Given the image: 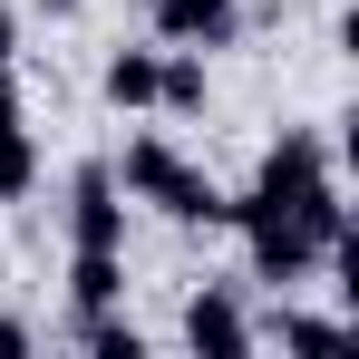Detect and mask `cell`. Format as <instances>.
<instances>
[{
    "instance_id": "cell-1",
    "label": "cell",
    "mask_w": 359,
    "mask_h": 359,
    "mask_svg": "<svg viewBox=\"0 0 359 359\" xmlns=\"http://www.w3.org/2000/svg\"><path fill=\"white\" fill-rule=\"evenodd\" d=\"M233 233L243 252H252V282H272V292H301L320 262H330V243H320V224L301 214V204H282V194H233Z\"/></svg>"
},
{
    "instance_id": "cell-2",
    "label": "cell",
    "mask_w": 359,
    "mask_h": 359,
    "mask_svg": "<svg viewBox=\"0 0 359 359\" xmlns=\"http://www.w3.org/2000/svg\"><path fill=\"white\" fill-rule=\"evenodd\" d=\"M68 252H126V194L107 165L68 175Z\"/></svg>"
},
{
    "instance_id": "cell-3",
    "label": "cell",
    "mask_w": 359,
    "mask_h": 359,
    "mask_svg": "<svg viewBox=\"0 0 359 359\" xmlns=\"http://www.w3.org/2000/svg\"><path fill=\"white\" fill-rule=\"evenodd\" d=\"M175 330H184V350H204V359H243L252 350V311L233 301V282H194Z\"/></svg>"
},
{
    "instance_id": "cell-4",
    "label": "cell",
    "mask_w": 359,
    "mask_h": 359,
    "mask_svg": "<svg viewBox=\"0 0 359 359\" xmlns=\"http://www.w3.org/2000/svg\"><path fill=\"white\" fill-rule=\"evenodd\" d=\"M146 20H156L165 49H233L243 0H146Z\"/></svg>"
},
{
    "instance_id": "cell-5",
    "label": "cell",
    "mask_w": 359,
    "mask_h": 359,
    "mask_svg": "<svg viewBox=\"0 0 359 359\" xmlns=\"http://www.w3.org/2000/svg\"><path fill=\"white\" fill-rule=\"evenodd\" d=\"M107 175H117V194H126V204H165V184L184 175V156L165 146V136H126L117 156H107Z\"/></svg>"
},
{
    "instance_id": "cell-6",
    "label": "cell",
    "mask_w": 359,
    "mask_h": 359,
    "mask_svg": "<svg viewBox=\"0 0 359 359\" xmlns=\"http://www.w3.org/2000/svg\"><path fill=\"white\" fill-rule=\"evenodd\" d=\"M165 224H184V233H233V194L204 175V165H184L175 184H165V204H156Z\"/></svg>"
},
{
    "instance_id": "cell-7",
    "label": "cell",
    "mask_w": 359,
    "mask_h": 359,
    "mask_svg": "<svg viewBox=\"0 0 359 359\" xmlns=\"http://www.w3.org/2000/svg\"><path fill=\"white\" fill-rule=\"evenodd\" d=\"M156 68H165V49H107L97 88H107L117 117H156Z\"/></svg>"
},
{
    "instance_id": "cell-8",
    "label": "cell",
    "mask_w": 359,
    "mask_h": 359,
    "mask_svg": "<svg viewBox=\"0 0 359 359\" xmlns=\"http://www.w3.org/2000/svg\"><path fill=\"white\" fill-rule=\"evenodd\" d=\"M272 340H282V350H340L350 320H330V311H292V292H282L272 320H252V350H272Z\"/></svg>"
},
{
    "instance_id": "cell-9",
    "label": "cell",
    "mask_w": 359,
    "mask_h": 359,
    "mask_svg": "<svg viewBox=\"0 0 359 359\" xmlns=\"http://www.w3.org/2000/svg\"><path fill=\"white\" fill-rule=\"evenodd\" d=\"M204 97H214L204 49H165V68H156V117H204Z\"/></svg>"
},
{
    "instance_id": "cell-10",
    "label": "cell",
    "mask_w": 359,
    "mask_h": 359,
    "mask_svg": "<svg viewBox=\"0 0 359 359\" xmlns=\"http://www.w3.org/2000/svg\"><path fill=\"white\" fill-rule=\"evenodd\" d=\"M126 301V252H68V311H117Z\"/></svg>"
},
{
    "instance_id": "cell-11",
    "label": "cell",
    "mask_w": 359,
    "mask_h": 359,
    "mask_svg": "<svg viewBox=\"0 0 359 359\" xmlns=\"http://www.w3.org/2000/svg\"><path fill=\"white\" fill-rule=\"evenodd\" d=\"M78 350L88 359H146V330L126 311H78Z\"/></svg>"
},
{
    "instance_id": "cell-12",
    "label": "cell",
    "mask_w": 359,
    "mask_h": 359,
    "mask_svg": "<svg viewBox=\"0 0 359 359\" xmlns=\"http://www.w3.org/2000/svg\"><path fill=\"white\" fill-rule=\"evenodd\" d=\"M29 194H39V136L0 126V204H29Z\"/></svg>"
},
{
    "instance_id": "cell-13",
    "label": "cell",
    "mask_w": 359,
    "mask_h": 359,
    "mask_svg": "<svg viewBox=\"0 0 359 359\" xmlns=\"http://www.w3.org/2000/svg\"><path fill=\"white\" fill-rule=\"evenodd\" d=\"M0 350H39V330H29L20 311H0Z\"/></svg>"
},
{
    "instance_id": "cell-14",
    "label": "cell",
    "mask_w": 359,
    "mask_h": 359,
    "mask_svg": "<svg viewBox=\"0 0 359 359\" xmlns=\"http://www.w3.org/2000/svg\"><path fill=\"white\" fill-rule=\"evenodd\" d=\"M20 59V10H0V68Z\"/></svg>"
},
{
    "instance_id": "cell-15",
    "label": "cell",
    "mask_w": 359,
    "mask_h": 359,
    "mask_svg": "<svg viewBox=\"0 0 359 359\" xmlns=\"http://www.w3.org/2000/svg\"><path fill=\"white\" fill-rule=\"evenodd\" d=\"M0 126H20V88H10V68H0Z\"/></svg>"
},
{
    "instance_id": "cell-16",
    "label": "cell",
    "mask_w": 359,
    "mask_h": 359,
    "mask_svg": "<svg viewBox=\"0 0 359 359\" xmlns=\"http://www.w3.org/2000/svg\"><path fill=\"white\" fill-rule=\"evenodd\" d=\"M39 10H49V20H78V10H88V0H39Z\"/></svg>"
}]
</instances>
